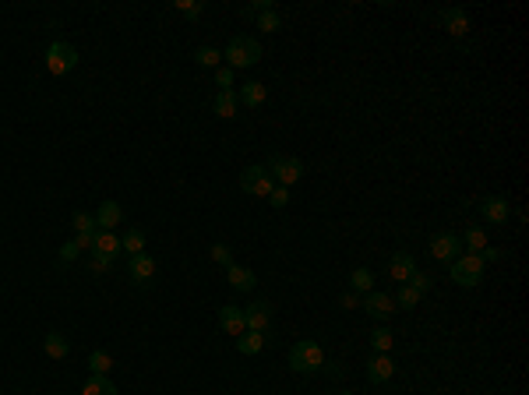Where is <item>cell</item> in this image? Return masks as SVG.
Here are the masks:
<instances>
[{
  "label": "cell",
  "instance_id": "603a6c76",
  "mask_svg": "<svg viewBox=\"0 0 529 395\" xmlns=\"http://www.w3.org/2000/svg\"><path fill=\"white\" fill-rule=\"evenodd\" d=\"M236 350H240L244 357H254V353L265 350V335H261V332H244V335H236Z\"/></svg>",
  "mask_w": 529,
  "mask_h": 395
},
{
  "label": "cell",
  "instance_id": "2e32d148",
  "mask_svg": "<svg viewBox=\"0 0 529 395\" xmlns=\"http://www.w3.org/2000/svg\"><path fill=\"white\" fill-rule=\"evenodd\" d=\"M413 272H417V261H413V254H406V251H399V254L388 261V276H392L396 283H406Z\"/></svg>",
  "mask_w": 529,
  "mask_h": 395
},
{
  "label": "cell",
  "instance_id": "8d00e7d4",
  "mask_svg": "<svg viewBox=\"0 0 529 395\" xmlns=\"http://www.w3.org/2000/svg\"><path fill=\"white\" fill-rule=\"evenodd\" d=\"M268 201H272V208H286L290 205V188H279L276 184V191L268 195Z\"/></svg>",
  "mask_w": 529,
  "mask_h": 395
},
{
  "label": "cell",
  "instance_id": "8fae6325",
  "mask_svg": "<svg viewBox=\"0 0 529 395\" xmlns=\"http://www.w3.org/2000/svg\"><path fill=\"white\" fill-rule=\"evenodd\" d=\"M127 272H131V279L138 283V286H145V283H152V276H156V258L152 254H131L127 258Z\"/></svg>",
  "mask_w": 529,
  "mask_h": 395
},
{
  "label": "cell",
  "instance_id": "7a4b0ae2",
  "mask_svg": "<svg viewBox=\"0 0 529 395\" xmlns=\"http://www.w3.org/2000/svg\"><path fill=\"white\" fill-rule=\"evenodd\" d=\"M321 364H325V350L317 346L315 339L293 342V350H290V367H293L297 374H315V371H321Z\"/></svg>",
  "mask_w": 529,
  "mask_h": 395
},
{
  "label": "cell",
  "instance_id": "5b68a950",
  "mask_svg": "<svg viewBox=\"0 0 529 395\" xmlns=\"http://www.w3.org/2000/svg\"><path fill=\"white\" fill-rule=\"evenodd\" d=\"M480 279H484V261H480V254H462V258L452 261V283L473 290V286H480Z\"/></svg>",
  "mask_w": 529,
  "mask_h": 395
},
{
  "label": "cell",
  "instance_id": "4316f807",
  "mask_svg": "<svg viewBox=\"0 0 529 395\" xmlns=\"http://www.w3.org/2000/svg\"><path fill=\"white\" fill-rule=\"evenodd\" d=\"M371 346H374V353H388V350L396 346V335H392L388 328H374V332H371Z\"/></svg>",
  "mask_w": 529,
  "mask_h": 395
},
{
  "label": "cell",
  "instance_id": "9c48e42d",
  "mask_svg": "<svg viewBox=\"0 0 529 395\" xmlns=\"http://www.w3.org/2000/svg\"><path fill=\"white\" fill-rule=\"evenodd\" d=\"M459 251H462L459 233L445 229V233H434V237H430V254H434L437 261H452V254H459Z\"/></svg>",
  "mask_w": 529,
  "mask_h": 395
},
{
  "label": "cell",
  "instance_id": "4dcf8cb0",
  "mask_svg": "<svg viewBox=\"0 0 529 395\" xmlns=\"http://www.w3.org/2000/svg\"><path fill=\"white\" fill-rule=\"evenodd\" d=\"M254 18H258V28L261 32H279V11H261Z\"/></svg>",
  "mask_w": 529,
  "mask_h": 395
},
{
  "label": "cell",
  "instance_id": "44dd1931",
  "mask_svg": "<svg viewBox=\"0 0 529 395\" xmlns=\"http://www.w3.org/2000/svg\"><path fill=\"white\" fill-rule=\"evenodd\" d=\"M92 254H106V258L120 254V237L113 229H99L96 233V244H92Z\"/></svg>",
  "mask_w": 529,
  "mask_h": 395
},
{
  "label": "cell",
  "instance_id": "4fadbf2b",
  "mask_svg": "<svg viewBox=\"0 0 529 395\" xmlns=\"http://www.w3.org/2000/svg\"><path fill=\"white\" fill-rule=\"evenodd\" d=\"M392 374H396V360L388 353H378L374 360H367V382L371 385H385V382H392Z\"/></svg>",
  "mask_w": 529,
  "mask_h": 395
},
{
  "label": "cell",
  "instance_id": "ba28073f",
  "mask_svg": "<svg viewBox=\"0 0 529 395\" xmlns=\"http://www.w3.org/2000/svg\"><path fill=\"white\" fill-rule=\"evenodd\" d=\"M360 307L371 314V318H378V321H388L392 314H396V300L388 293H378V290H371V293L360 296Z\"/></svg>",
  "mask_w": 529,
  "mask_h": 395
},
{
  "label": "cell",
  "instance_id": "5bb4252c",
  "mask_svg": "<svg viewBox=\"0 0 529 395\" xmlns=\"http://www.w3.org/2000/svg\"><path fill=\"white\" fill-rule=\"evenodd\" d=\"M441 25H445V32H452V36H466V32H469V14H466L462 7H445V11H441Z\"/></svg>",
  "mask_w": 529,
  "mask_h": 395
},
{
  "label": "cell",
  "instance_id": "f6af8a7d",
  "mask_svg": "<svg viewBox=\"0 0 529 395\" xmlns=\"http://www.w3.org/2000/svg\"><path fill=\"white\" fill-rule=\"evenodd\" d=\"M339 395H356V392H339Z\"/></svg>",
  "mask_w": 529,
  "mask_h": 395
},
{
  "label": "cell",
  "instance_id": "ffe728a7",
  "mask_svg": "<svg viewBox=\"0 0 529 395\" xmlns=\"http://www.w3.org/2000/svg\"><path fill=\"white\" fill-rule=\"evenodd\" d=\"M43 350H46V357H50V360H64V357L71 353V342H67V335L50 332V335L43 339Z\"/></svg>",
  "mask_w": 529,
  "mask_h": 395
},
{
  "label": "cell",
  "instance_id": "6da1fadb",
  "mask_svg": "<svg viewBox=\"0 0 529 395\" xmlns=\"http://www.w3.org/2000/svg\"><path fill=\"white\" fill-rule=\"evenodd\" d=\"M261 53H265V50H261V43H258L254 36H233L222 57H226V64L236 71V67H254V64L261 60Z\"/></svg>",
  "mask_w": 529,
  "mask_h": 395
},
{
  "label": "cell",
  "instance_id": "d6a6232c",
  "mask_svg": "<svg viewBox=\"0 0 529 395\" xmlns=\"http://www.w3.org/2000/svg\"><path fill=\"white\" fill-rule=\"evenodd\" d=\"M396 303H399L403 310H413V307L420 303V293H417L413 286H403V290H399V296H396Z\"/></svg>",
  "mask_w": 529,
  "mask_h": 395
},
{
  "label": "cell",
  "instance_id": "cb8c5ba5",
  "mask_svg": "<svg viewBox=\"0 0 529 395\" xmlns=\"http://www.w3.org/2000/svg\"><path fill=\"white\" fill-rule=\"evenodd\" d=\"M371 286H374V272L371 269H353V276H349V290L353 293H371Z\"/></svg>",
  "mask_w": 529,
  "mask_h": 395
},
{
  "label": "cell",
  "instance_id": "30bf717a",
  "mask_svg": "<svg viewBox=\"0 0 529 395\" xmlns=\"http://www.w3.org/2000/svg\"><path fill=\"white\" fill-rule=\"evenodd\" d=\"M480 215H484L491 226H501V222H508V215H512V205H508V198L491 195V198H484V205H480Z\"/></svg>",
  "mask_w": 529,
  "mask_h": 395
},
{
  "label": "cell",
  "instance_id": "83f0119b",
  "mask_svg": "<svg viewBox=\"0 0 529 395\" xmlns=\"http://www.w3.org/2000/svg\"><path fill=\"white\" fill-rule=\"evenodd\" d=\"M89 367H92V374H109L113 357H109L106 350H92V353H89Z\"/></svg>",
  "mask_w": 529,
  "mask_h": 395
},
{
  "label": "cell",
  "instance_id": "e575fe53",
  "mask_svg": "<svg viewBox=\"0 0 529 395\" xmlns=\"http://www.w3.org/2000/svg\"><path fill=\"white\" fill-rule=\"evenodd\" d=\"M406 283H410V286H413L417 293H427V290H430V276H427V272H420V269H417V272H413V276H410Z\"/></svg>",
  "mask_w": 529,
  "mask_h": 395
},
{
  "label": "cell",
  "instance_id": "9a60e30c",
  "mask_svg": "<svg viewBox=\"0 0 529 395\" xmlns=\"http://www.w3.org/2000/svg\"><path fill=\"white\" fill-rule=\"evenodd\" d=\"M120 219H124V208H120L113 198H106L103 205L96 208V226H99V229H113V226H120Z\"/></svg>",
  "mask_w": 529,
  "mask_h": 395
},
{
  "label": "cell",
  "instance_id": "b9f144b4",
  "mask_svg": "<svg viewBox=\"0 0 529 395\" xmlns=\"http://www.w3.org/2000/svg\"><path fill=\"white\" fill-rule=\"evenodd\" d=\"M501 258H505L501 247H484V251H480V261H484V265H487V261H501Z\"/></svg>",
  "mask_w": 529,
  "mask_h": 395
},
{
  "label": "cell",
  "instance_id": "ac0fdd59",
  "mask_svg": "<svg viewBox=\"0 0 529 395\" xmlns=\"http://www.w3.org/2000/svg\"><path fill=\"white\" fill-rule=\"evenodd\" d=\"M215 117H222V120H233L236 117V106H240V99L233 89H222V92H215Z\"/></svg>",
  "mask_w": 529,
  "mask_h": 395
},
{
  "label": "cell",
  "instance_id": "277c9868",
  "mask_svg": "<svg viewBox=\"0 0 529 395\" xmlns=\"http://www.w3.org/2000/svg\"><path fill=\"white\" fill-rule=\"evenodd\" d=\"M46 67H50V75H57V78L71 75V71L78 67V50H75L71 43L57 39V43L46 50Z\"/></svg>",
  "mask_w": 529,
  "mask_h": 395
},
{
  "label": "cell",
  "instance_id": "74e56055",
  "mask_svg": "<svg viewBox=\"0 0 529 395\" xmlns=\"http://www.w3.org/2000/svg\"><path fill=\"white\" fill-rule=\"evenodd\" d=\"M215 85H219V92L229 89L233 85V67H215Z\"/></svg>",
  "mask_w": 529,
  "mask_h": 395
},
{
  "label": "cell",
  "instance_id": "7bdbcfd3",
  "mask_svg": "<svg viewBox=\"0 0 529 395\" xmlns=\"http://www.w3.org/2000/svg\"><path fill=\"white\" fill-rule=\"evenodd\" d=\"M261 11H276V0H254L247 7V14H261Z\"/></svg>",
  "mask_w": 529,
  "mask_h": 395
},
{
  "label": "cell",
  "instance_id": "e0dca14e",
  "mask_svg": "<svg viewBox=\"0 0 529 395\" xmlns=\"http://www.w3.org/2000/svg\"><path fill=\"white\" fill-rule=\"evenodd\" d=\"M226 279H229V286H233L236 293H251V290H254V283H258V279H254V272H251V269H244V265H229V269H226Z\"/></svg>",
  "mask_w": 529,
  "mask_h": 395
},
{
  "label": "cell",
  "instance_id": "d4e9b609",
  "mask_svg": "<svg viewBox=\"0 0 529 395\" xmlns=\"http://www.w3.org/2000/svg\"><path fill=\"white\" fill-rule=\"evenodd\" d=\"M120 251H127V258H131V254H141V251H145V233H141V229H127V233L120 237Z\"/></svg>",
  "mask_w": 529,
  "mask_h": 395
},
{
  "label": "cell",
  "instance_id": "f546056e",
  "mask_svg": "<svg viewBox=\"0 0 529 395\" xmlns=\"http://www.w3.org/2000/svg\"><path fill=\"white\" fill-rule=\"evenodd\" d=\"M71 226H75V233H92V229H99V226H96V215H89V212H75V215H71Z\"/></svg>",
  "mask_w": 529,
  "mask_h": 395
},
{
  "label": "cell",
  "instance_id": "ab89813d",
  "mask_svg": "<svg viewBox=\"0 0 529 395\" xmlns=\"http://www.w3.org/2000/svg\"><path fill=\"white\" fill-rule=\"evenodd\" d=\"M109 261H113V258H106V254H92V258H89V269L99 276V272H106V269H109Z\"/></svg>",
  "mask_w": 529,
  "mask_h": 395
},
{
  "label": "cell",
  "instance_id": "484cf974",
  "mask_svg": "<svg viewBox=\"0 0 529 395\" xmlns=\"http://www.w3.org/2000/svg\"><path fill=\"white\" fill-rule=\"evenodd\" d=\"M459 240H466L469 254H480V251L487 247V233H484L480 226H469V229H466V237H459Z\"/></svg>",
  "mask_w": 529,
  "mask_h": 395
},
{
  "label": "cell",
  "instance_id": "1f68e13d",
  "mask_svg": "<svg viewBox=\"0 0 529 395\" xmlns=\"http://www.w3.org/2000/svg\"><path fill=\"white\" fill-rule=\"evenodd\" d=\"M212 261H215V265H222V269H229V265H233V251H229V247H226V244H212Z\"/></svg>",
  "mask_w": 529,
  "mask_h": 395
},
{
  "label": "cell",
  "instance_id": "836d02e7",
  "mask_svg": "<svg viewBox=\"0 0 529 395\" xmlns=\"http://www.w3.org/2000/svg\"><path fill=\"white\" fill-rule=\"evenodd\" d=\"M173 7H177L184 18H202V11H205V4H202V0H198V4H195V0H177Z\"/></svg>",
  "mask_w": 529,
  "mask_h": 395
},
{
  "label": "cell",
  "instance_id": "8992f818",
  "mask_svg": "<svg viewBox=\"0 0 529 395\" xmlns=\"http://www.w3.org/2000/svg\"><path fill=\"white\" fill-rule=\"evenodd\" d=\"M240 191L251 198H268L276 191V180H272V173H268V166H247L244 173H240Z\"/></svg>",
  "mask_w": 529,
  "mask_h": 395
},
{
  "label": "cell",
  "instance_id": "f35d334b",
  "mask_svg": "<svg viewBox=\"0 0 529 395\" xmlns=\"http://www.w3.org/2000/svg\"><path fill=\"white\" fill-rule=\"evenodd\" d=\"M96 233H99V229H92V233H78V237H75V247H78V251H92Z\"/></svg>",
  "mask_w": 529,
  "mask_h": 395
},
{
  "label": "cell",
  "instance_id": "7402d4cb",
  "mask_svg": "<svg viewBox=\"0 0 529 395\" xmlns=\"http://www.w3.org/2000/svg\"><path fill=\"white\" fill-rule=\"evenodd\" d=\"M82 395H116V385L109 382V374H92V378H85Z\"/></svg>",
  "mask_w": 529,
  "mask_h": 395
},
{
  "label": "cell",
  "instance_id": "d590c367",
  "mask_svg": "<svg viewBox=\"0 0 529 395\" xmlns=\"http://www.w3.org/2000/svg\"><path fill=\"white\" fill-rule=\"evenodd\" d=\"M78 254H82V251H78V247H75V240H71V244H64V247H60L57 261H60V265H71V261H78Z\"/></svg>",
  "mask_w": 529,
  "mask_h": 395
},
{
  "label": "cell",
  "instance_id": "60d3db41",
  "mask_svg": "<svg viewBox=\"0 0 529 395\" xmlns=\"http://www.w3.org/2000/svg\"><path fill=\"white\" fill-rule=\"evenodd\" d=\"M339 303H342L346 310H356V307H360V293H353V290H346V293H339Z\"/></svg>",
  "mask_w": 529,
  "mask_h": 395
},
{
  "label": "cell",
  "instance_id": "52a82bcc",
  "mask_svg": "<svg viewBox=\"0 0 529 395\" xmlns=\"http://www.w3.org/2000/svg\"><path fill=\"white\" fill-rule=\"evenodd\" d=\"M244 318H247V332L268 335V328H272V303L268 300H254L251 307H244Z\"/></svg>",
  "mask_w": 529,
  "mask_h": 395
},
{
  "label": "cell",
  "instance_id": "7c38bea8",
  "mask_svg": "<svg viewBox=\"0 0 529 395\" xmlns=\"http://www.w3.org/2000/svg\"><path fill=\"white\" fill-rule=\"evenodd\" d=\"M219 328L226 332V335H244L247 332V318H244V307H233V303H226L222 310H219Z\"/></svg>",
  "mask_w": 529,
  "mask_h": 395
},
{
  "label": "cell",
  "instance_id": "ee69618b",
  "mask_svg": "<svg viewBox=\"0 0 529 395\" xmlns=\"http://www.w3.org/2000/svg\"><path fill=\"white\" fill-rule=\"evenodd\" d=\"M321 367H325V371H328V374H332V378H335V374H342V364H328V360H325V364H321Z\"/></svg>",
  "mask_w": 529,
  "mask_h": 395
},
{
  "label": "cell",
  "instance_id": "3957f363",
  "mask_svg": "<svg viewBox=\"0 0 529 395\" xmlns=\"http://www.w3.org/2000/svg\"><path fill=\"white\" fill-rule=\"evenodd\" d=\"M265 166H268V173H272V180H276L279 188H290V184H297V180L304 177V163H300L297 156H283V152H276Z\"/></svg>",
  "mask_w": 529,
  "mask_h": 395
},
{
  "label": "cell",
  "instance_id": "f1b7e54d",
  "mask_svg": "<svg viewBox=\"0 0 529 395\" xmlns=\"http://www.w3.org/2000/svg\"><path fill=\"white\" fill-rule=\"evenodd\" d=\"M195 60H198L202 67H219V60H222V50H215V46H198Z\"/></svg>",
  "mask_w": 529,
  "mask_h": 395
},
{
  "label": "cell",
  "instance_id": "d6986e66",
  "mask_svg": "<svg viewBox=\"0 0 529 395\" xmlns=\"http://www.w3.org/2000/svg\"><path fill=\"white\" fill-rule=\"evenodd\" d=\"M236 99L244 102V106H251V109H258V106H265V99H268V89L261 85V82H247L240 92H236Z\"/></svg>",
  "mask_w": 529,
  "mask_h": 395
}]
</instances>
